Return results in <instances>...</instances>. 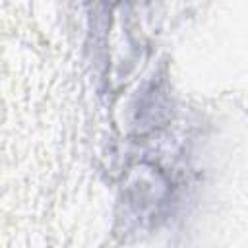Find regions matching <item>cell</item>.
Returning <instances> with one entry per match:
<instances>
[{"label": "cell", "mask_w": 248, "mask_h": 248, "mask_svg": "<svg viewBox=\"0 0 248 248\" xmlns=\"http://www.w3.org/2000/svg\"><path fill=\"white\" fill-rule=\"evenodd\" d=\"M170 118V97L165 79H151L141 91H138L134 107V128L138 134H145L165 126Z\"/></svg>", "instance_id": "obj_2"}, {"label": "cell", "mask_w": 248, "mask_h": 248, "mask_svg": "<svg viewBox=\"0 0 248 248\" xmlns=\"http://www.w3.org/2000/svg\"><path fill=\"white\" fill-rule=\"evenodd\" d=\"M169 182L155 167H141L138 176L124 190V203L128 211L140 221H153L159 217L169 202Z\"/></svg>", "instance_id": "obj_1"}]
</instances>
